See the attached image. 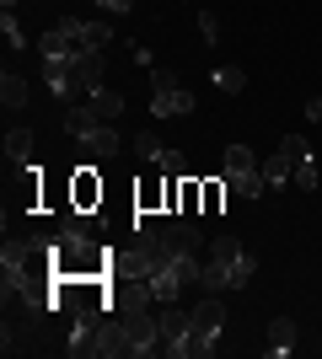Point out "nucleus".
I'll list each match as a JSON object with an SVG mask.
<instances>
[{
	"label": "nucleus",
	"mask_w": 322,
	"mask_h": 359,
	"mask_svg": "<svg viewBox=\"0 0 322 359\" xmlns=\"http://www.w3.org/2000/svg\"><path fill=\"white\" fill-rule=\"evenodd\" d=\"M295 348V322L290 316H274L269 322V354H290Z\"/></svg>",
	"instance_id": "obj_14"
},
{
	"label": "nucleus",
	"mask_w": 322,
	"mask_h": 359,
	"mask_svg": "<svg viewBox=\"0 0 322 359\" xmlns=\"http://www.w3.org/2000/svg\"><path fill=\"white\" fill-rule=\"evenodd\" d=\"M226 188L236 198H263V188H269V182H263V172H236V177H226Z\"/></svg>",
	"instance_id": "obj_15"
},
{
	"label": "nucleus",
	"mask_w": 322,
	"mask_h": 359,
	"mask_svg": "<svg viewBox=\"0 0 322 359\" xmlns=\"http://www.w3.org/2000/svg\"><path fill=\"white\" fill-rule=\"evenodd\" d=\"M0 32H6V43H11V48H27V32H22V22H16L11 11L0 16Z\"/></svg>",
	"instance_id": "obj_28"
},
{
	"label": "nucleus",
	"mask_w": 322,
	"mask_h": 359,
	"mask_svg": "<svg viewBox=\"0 0 322 359\" xmlns=\"http://www.w3.org/2000/svg\"><path fill=\"white\" fill-rule=\"evenodd\" d=\"M210 257H226V263H236V257H242V241H236V236H215V241H210Z\"/></svg>",
	"instance_id": "obj_26"
},
{
	"label": "nucleus",
	"mask_w": 322,
	"mask_h": 359,
	"mask_svg": "<svg viewBox=\"0 0 322 359\" xmlns=\"http://www.w3.org/2000/svg\"><path fill=\"white\" fill-rule=\"evenodd\" d=\"M92 107H97V118L113 123V118L123 113V97H119V91H107V86H97V91H92Z\"/></svg>",
	"instance_id": "obj_19"
},
{
	"label": "nucleus",
	"mask_w": 322,
	"mask_h": 359,
	"mask_svg": "<svg viewBox=\"0 0 322 359\" xmlns=\"http://www.w3.org/2000/svg\"><path fill=\"white\" fill-rule=\"evenodd\" d=\"M236 172H258V156L247 145H226V177H236Z\"/></svg>",
	"instance_id": "obj_20"
},
{
	"label": "nucleus",
	"mask_w": 322,
	"mask_h": 359,
	"mask_svg": "<svg viewBox=\"0 0 322 359\" xmlns=\"http://www.w3.org/2000/svg\"><path fill=\"white\" fill-rule=\"evenodd\" d=\"M177 113H194V91L188 86H172V91H156L151 97V118H177Z\"/></svg>",
	"instance_id": "obj_4"
},
{
	"label": "nucleus",
	"mask_w": 322,
	"mask_h": 359,
	"mask_svg": "<svg viewBox=\"0 0 322 359\" xmlns=\"http://www.w3.org/2000/svg\"><path fill=\"white\" fill-rule=\"evenodd\" d=\"M135 156H140V161H156V156H161V140H156L151 129H140V140H135Z\"/></svg>",
	"instance_id": "obj_29"
},
{
	"label": "nucleus",
	"mask_w": 322,
	"mask_h": 359,
	"mask_svg": "<svg viewBox=\"0 0 322 359\" xmlns=\"http://www.w3.org/2000/svg\"><path fill=\"white\" fill-rule=\"evenodd\" d=\"M220 322H226V300L204 295L199 306H194V359L215 354V344H220Z\"/></svg>",
	"instance_id": "obj_1"
},
{
	"label": "nucleus",
	"mask_w": 322,
	"mask_h": 359,
	"mask_svg": "<svg viewBox=\"0 0 322 359\" xmlns=\"http://www.w3.org/2000/svg\"><path fill=\"white\" fill-rule=\"evenodd\" d=\"M307 123H322V97H307Z\"/></svg>",
	"instance_id": "obj_35"
},
{
	"label": "nucleus",
	"mask_w": 322,
	"mask_h": 359,
	"mask_svg": "<svg viewBox=\"0 0 322 359\" xmlns=\"http://www.w3.org/2000/svg\"><path fill=\"white\" fill-rule=\"evenodd\" d=\"M199 38L204 43H220V16L215 11H199Z\"/></svg>",
	"instance_id": "obj_32"
},
{
	"label": "nucleus",
	"mask_w": 322,
	"mask_h": 359,
	"mask_svg": "<svg viewBox=\"0 0 322 359\" xmlns=\"http://www.w3.org/2000/svg\"><path fill=\"white\" fill-rule=\"evenodd\" d=\"M151 86L156 91H172V86H177V75H172L167 65H151Z\"/></svg>",
	"instance_id": "obj_33"
},
{
	"label": "nucleus",
	"mask_w": 322,
	"mask_h": 359,
	"mask_svg": "<svg viewBox=\"0 0 322 359\" xmlns=\"http://www.w3.org/2000/svg\"><path fill=\"white\" fill-rule=\"evenodd\" d=\"M253 273H258V257H236V263H231L226 269V290H242V285H253Z\"/></svg>",
	"instance_id": "obj_18"
},
{
	"label": "nucleus",
	"mask_w": 322,
	"mask_h": 359,
	"mask_svg": "<svg viewBox=\"0 0 322 359\" xmlns=\"http://www.w3.org/2000/svg\"><path fill=\"white\" fill-rule=\"evenodd\" d=\"M107 43H113V27H107V22H86V32H81V48H92V54H102Z\"/></svg>",
	"instance_id": "obj_22"
},
{
	"label": "nucleus",
	"mask_w": 322,
	"mask_h": 359,
	"mask_svg": "<svg viewBox=\"0 0 322 359\" xmlns=\"http://www.w3.org/2000/svg\"><path fill=\"white\" fill-rule=\"evenodd\" d=\"M0 102H6V107H22V102H27V81L6 70V75H0Z\"/></svg>",
	"instance_id": "obj_21"
},
{
	"label": "nucleus",
	"mask_w": 322,
	"mask_h": 359,
	"mask_svg": "<svg viewBox=\"0 0 322 359\" xmlns=\"http://www.w3.org/2000/svg\"><path fill=\"white\" fill-rule=\"evenodd\" d=\"M279 150H285L290 161H301V156H311V140L307 135H285V140H279Z\"/></svg>",
	"instance_id": "obj_30"
},
{
	"label": "nucleus",
	"mask_w": 322,
	"mask_h": 359,
	"mask_svg": "<svg viewBox=\"0 0 322 359\" xmlns=\"http://www.w3.org/2000/svg\"><path fill=\"white\" fill-rule=\"evenodd\" d=\"M119 145H123L119 129H107V123H97L92 135L81 140V150H86V156H119Z\"/></svg>",
	"instance_id": "obj_10"
},
{
	"label": "nucleus",
	"mask_w": 322,
	"mask_h": 359,
	"mask_svg": "<svg viewBox=\"0 0 322 359\" xmlns=\"http://www.w3.org/2000/svg\"><path fill=\"white\" fill-rule=\"evenodd\" d=\"M6 161H32V129H6Z\"/></svg>",
	"instance_id": "obj_17"
},
{
	"label": "nucleus",
	"mask_w": 322,
	"mask_h": 359,
	"mask_svg": "<svg viewBox=\"0 0 322 359\" xmlns=\"http://www.w3.org/2000/svg\"><path fill=\"white\" fill-rule=\"evenodd\" d=\"M161 241H167V252H172V257L199 252V247H204V236L194 231V225H161Z\"/></svg>",
	"instance_id": "obj_6"
},
{
	"label": "nucleus",
	"mask_w": 322,
	"mask_h": 359,
	"mask_svg": "<svg viewBox=\"0 0 322 359\" xmlns=\"http://www.w3.org/2000/svg\"><path fill=\"white\" fill-rule=\"evenodd\" d=\"M54 32H60V38H70V43H81L86 22H81V16H60V22H54Z\"/></svg>",
	"instance_id": "obj_31"
},
{
	"label": "nucleus",
	"mask_w": 322,
	"mask_h": 359,
	"mask_svg": "<svg viewBox=\"0 0 322 359\" xmlns=\"http://www.w3.org/2000/svg\"><path fill=\"white\" fill-rule=\"evenodd\" d=\"M32 257H38L32 236H27V241H6V247H0V269H6V273H27Z\"/></svg>",
	"instance_id": "obj_7"
},
{
	"label": "nucleus",
	"mask_w": 322,
	"mask_h": 359,
	"mask_svg": "<svg viewBox=\"0 0 322 359\" xmlns=\"http://www.w3.org/2000/svg\"><path fill=\"white\" fill-rule=\"evenodd\" d=\"M215 86L226 97H236V91H247V70L242 65H215Z\"/></svg>",
	"instance_id": "obj_16"
},
{
	"label": "nucleus",
	"mask_w": 322,
	"mask_h": 359,
	"mask_svg": "<svg viewBox=\"0 0 322 359\" xmlns=\"http://www.w3.org/2000/svg\"><path fill=\"white\" fill-rule=\"evenodd\" d=\"M295 188H307V194H311V188H317V156H301V161H295Z\"/></svg>",
	"instance_id": "obj_25"
},
{
	"label": "nucleus",
	"mask_w": 322,
	"mask_h": 359,
	"mask_svg": "<svg viewBox=\"0 0 322 359\" xmlns=\"http://www.w3.org/2000/svg\"><path fill=\"white\" fill-rule=\"evenodd\" d=\"M70 81H76L81 91H97L102 86V54H92V48L76 54V60H70Z\"/></svg>",
	"instance_id": "obj_5"
},
{
	"label": "nucleus",
	"mask_w": 322,
	"mask_h": 359,
	"mask_svg": "<svg viewBox=\"0 0 322 359\" xmlns=\"http://www.w3.org/2000/svg\"><path fill=\"white\" fill-rule=\"evenodd\" d=\"M156 166H161L167 177H183V172H188V166H183V150H167V145H161V156H156Z\"/></svg>",
	"instance_id": "obj_27"
},
{
	"label": "nucleus",
	"mask_w": 322,
	"mask_h": 359,
	"mask_svg": "<svg viewBox=\"0 0 322 359\" xmlns=\"http://www.w3.org/2000/svg\"><path fill=\"white\" fill-rule=\"evenodd\" d=\"M60 225H65V231H76V236H92V231H97V215L92 210H70Z\"/></svg>",
	"instance_id": "obj_24"
},
{
	"label": "nucleus",
	"mask_w": 322,
	"mask_h": 359,
	"mask_svg": "<svg viewBox=\"0 0 322 359\" xmlns=\"http://www.w3.org/2000/svg\"><path fill=\"white\" fill-rule=\"evenodd\" d=\"M123 327H129V359H145L161 348V316L151 311H123Z\"/></svg>",
	"instance_id": "obj_2"
},
{
	"label": "nucleus",
	"mask_w": 322,
	"mask_h": 359,
	"mask_svg": "<svg viewBox=\"0 0 322 359\" xmlns=\"http://www.w3.org/2000/svg\"><path fill=\"white\" fill-rule=\"evenodd\" d=\"M43 81H48V91H54V97H60V102H70V97H76V81H70V65L65 60H43Z\"/></svg>",
	"instance_id": "obj_8"
},
{
	"label": "nucleus",
	"mask_w": 322,
	"mask_h": 359,
	"mask_svg": "<svg viewBox=\"0 0 322 359\" xmlns=\"http://www.w3.org/2000/svg\"><path fill=\"white\" fill-rule=\"evenodd\" d=\"M188 332H194V311L167 306V311H161V344H177V338H188Z\"/></svg>",
	"instance_id": "obj_9"
},
{
	"label": "nucleus",
	"mask_w": 322,
	"mask_h": 359,
	"mask_svg": "<svg viewBox=\"0 0 322 359\" xmlns=\"http://www.w3.org/2000/svg\"><path fill=\"white\" fill-rule=\"evenodd\" d=\"M258 172H263V182H269V188H285V182L295 177V161L285 156V150H274V156H269V161H263Z\"/></svg>",
	"instance_id": "obj_11"
},
{
	"label": "nucleus",
	"mask_w": 322,
	"mask_h": 359,
	"mask_svg": "<svg viewBox=\"0 0 322 359\" xmlns=\"http://www.w3.org/2000/svg\"><path fill=\"white\" fill-rule=\"evenodd\" d=\"M172 273L183 279V285H199V273H204V263L194 252H183V257H172Z\"/></svg>",
	"instance_id": "obj_23"
},
{
	"label": "nucleus",
	"mask_w": 322,
	"mask_h": 359,
	"mask_svg": "<svg viewBox=\"0 0 322 359\" xmlns=\"http://www.w3.org/2000/svg\"><path fill=\"white\" fill-rule=\"evenodd\" d=\"M97 123H107V118H97V107H92V102H86V107H70V113H65V129H70L76 140H86Z\"/></svg>",
	"instance_id": "obj_13"
},
{
	"label": "nucleus",
	"mask_w": 322,
	"mask_h": 359,
	"mask_svg": "<svg viewBox=\"0 0 322 359\" xmlns=\"http://www.w3.org/2000/svg\"><path fill=\"white\" fill-rule=\"evenodd\" d=\"M151 290H156V300H161V306H177V295H183V279L172 273V263L151 273Z\"/></svg>",
	"instance_id": "obj_12"
},
{
	"label": "nucleus",
	"mask_w": 322,
	"mask_h": 359,
	"mask_svg": "<svg viewBox=\"0 0 322 359\" xmlns=\"http://www.w3.org/2000/svg\"><path fill=\"white\" fill-rule=\"evenodd\" d=\"M97 6H102V11H113V16H123L129 6H135V0H97Z\"/></svg>",
	"instance_id": "obj_34"
},
{
	"label": "nucleus",
	"mask_w": 322,
	"mask_h": 359,
	"mask_svg": "<svg viewBox=\"0 0 322 359\" xmlns=\"http://www.w3.org/2000/svg\"><path fill=\"white\" fill-rule=\"evenodd\" d=\"M0 6H6V11H11V6H16V0H0Z\"/></svg>",
	"instance_id": "obj_36"
},
{
	"label": "nucleus",
	"mask_w": 322,
	"mask_h": 359,
	"mask_svg": "<svg viewBox=\"0 0 322 359\" xmlns=\"http://www.w3.org/2000/svg\"><path fill=\"white\" fill-rule=\"evenodd\" d=\"M172 252H167V241H161V231H151V225H140L135 231V273H156V269H167Z\"/></svg>",
	"instance_id": "obj_3"
}]
</instances>
